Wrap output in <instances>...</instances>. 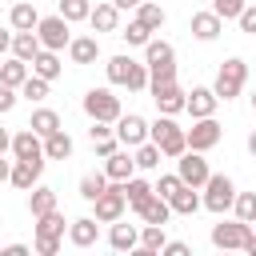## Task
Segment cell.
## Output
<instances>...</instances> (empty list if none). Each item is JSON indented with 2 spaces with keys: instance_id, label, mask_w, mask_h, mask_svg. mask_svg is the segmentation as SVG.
I'll list each match as a JSON object with an SVG mask.
<instances>
[{
  "instance_id": "cell-1",
  "label": "cell",
  "mask_w": 256,
  "mask_h": 256,
  "mask_svg": "<svg viewBox=\"0 0 256 256\" xmlns=\"http://www.w3.org/2000/svg\"><path fill=\"white\" fill-rule=\"evenodd\" d=\"M148 140H156L168 160H176L180 152H188V132H184L172 116H156V120L148 124Z\"/></svg>"
},
{
  "instance_id": "cell-2",
  "label": "cell",
  "mask_w": 256,
  "mask_h": 256,
  "mask_svg": "<svg viewBox=\"0 0 256 256\" xmlns=\"http://www.w3.org/2000/svg\"><path fill=\"white\" fill-rule=\"evenodd\" d=\"M104 68H108V80L112 84H124L128 92H144L148 88V64H140L132 56H112Z\"/></svg>"
},
{
  "instance_id": "cell-3",
  "label": "cell",
  "mask_w": 256,
  "mask_h": 256,
  "mask_svg": "<svg viewBox=\"0 0 256 256\" xmlns=\"http://www.w3.org/2000/svg\"><path fill=\"white\" fill-rule=\"evenodd\" d=\"M84 112L88 120H104V124H116L124 112H120V96H112L108 88H88L84 92Z\"/></svg>"
},
{
  "instance_id": "cell-4",
  "label": "cell",
  "mask_w": 256,
  "mask_h": 256,
  "mask_svg": "<svg viewBox=\"0 0 256 256\" xmlns=\"http://www.w3.org/2000/svg\"><path fill=\"white\" fill-rule=\"evenodd\" d=\"M244 80H248V64L240 60V56H232V60H224L220 64V72H216V96L220 100H232V96H240V88H244Z\"/></svg>"
},
{
  "instance_id": "cell-5",
  "label": "cell",
  "mask_w": 256,
  "mask_h": 256,
  "mask_svg": "<svg viewBox=\"0 0 256 256\" xmlns=\"http://www.w3.org/2000/svg\"><path fill=\"white\" fill-rule=\"evenodd\" d=\"M92 204H96V220H100V224H112V220H120V216H124V208H128L124 180H112V184H108V188H104V192H100Z\"/></svg>"
},
{
  "instance_id": "cell-6",
  "label": "cell",
  "mask_w": 256,
  "mask_h": 256,
  "mask_svg": "<svg viewBox=\"0 0 256 256\" xmlns=\"http://www.w3.org/2000/svg\"><path fill=\"white\" fill-rule=\"evenodd\" d=\"M236 204V184L228 180V176H208V184H204V208L208 212H228Z\"/></svg>"
},
{
  "instance_id": "cell-7",
  "label": "cell",
  "mask_w": 256,
  "mask_h": 256,
  "mask_svg": "<svg viewBox=\"0 0 256 256\" xmlns=\"http://www.w3.org/2000/svg\"><path fill=\"white\" fill-rule=\"evenodd\" d=\"M36 36H40V44L44 48H52V52H60V48H68L72 44V32H68V20L56 12V16H40V24H36Z\"/></svg>"
},
{
  "instance_id": "cell-8",
  "label": "cell",
  "mask_w": 256,
  "mask_h": 256,
  "mask_svg": "<svg viewBox=\"0 0 256 256\" xmlns=\"http://www.w3.org/2000/svg\"><path fill=\"white\" fill-rule=\"evenodd\" d=\"M176 172H180V180H184V184H192V188H204V184H208V176H212V172H208V160H204L196 148H188V152H180V156H176Z\"/></svg>"
},
{
  "instance_id": "cell-9",
  "label": "cell",
  "mask_w": 256,
  "mask_h": 256,
  "mask_svg": "<svg viewBox=\"0 0 256 256\" xmlns=\"http://www.w3.org/2000/svg\"><path fill=\"white\" fill-rule=\"evenodd\" d=\"M248 236H252V224L248 220H228V224H216L212 228V244L216 248H244L248 244Z\"/></svg>"
},
{
  "instance_id": "cell-10",
  "label": "cell",
  "mask_w": 256,
  "mask_h": 256,
  "mask_svg": "<svg viewBox=\"0 0 256 256\" xmlns=\"http://www.w3.org/2000/svg\"><path fill=\"white\" fill-rule=\"evenodd\" d=\"M220 136H224V128H220L212 116H200V120L188 128V148L208 152V148H216V144H220Z\"/></svg>"
},
{
  "instance_id": "cell-11",
  "label": "cell",
  "mask_w": 256,
  "mask_h": 256,
  "mask_svg": "<svg viewBox=\"0 0 256 256\" xmlns=\"http://www.w3.org/2000/svg\"><path fill=\"white\" fill-rule=\"evenodd\" d=\"M152 100H156V108H160L164 116H176V112H184L188 92H184L176 80H168V84H156V88H152Z\"/></svg>"
},
{
  "instance_id": "cell-12",
  "label": "cell",
  "mask_w": 256,
  "mask_h": 256,
  "mask_svg": "<svg viewBox=\"0 0 256 256\" xmlns=\"http://www.w3.org/2000/svg\"><path fill=\"white\" fill-rule=\"evenodd\" d=\"M116 140H120L124 148L144 144V140H148V120H144V116H136V112L120 116V120H116Z\"/></svg>"
},
{
  "instance_id": "cell-13",
  "label": "cell",
  "mask_w": 256,
  "mask_h": 256,
  "mask_svg": "<svg viewBox=\"0 0 256 256\" xmlns=\"http://www.w3.org/2000/svg\"><path fill=\"white\" fill-rule=\"evenodd\" d=\"M44 160H48V156H40V160H16V164H12L8 184H12V188H20V192L36 188V180H40V172H44Z\"/></svg>"
},
{
  "instance_id": "cell-14",
  "label": "cell",
  "mask_w": 256,
  "mask_h": 256,
  "mask_svg": "<svg viewBox=\"0 0 256 256\" xmlns=\"http://www.w3.org/2000/svg\"><path fill=\"white\" fill-rule=\"evenodd\" d=\"M12 156H16V160H40V156H44V136L32 132V128L16 132V136H12Z\"/></svg>"
},
{
  "instance_id": "cell-15",
  "label": "cell",
  "mask_w": 256,
  "mask_h": 256,
  "mask_svg": "<svg viewBox=\"0 0 256 256\" xmlns=\"http://www.w3.org/2000/svg\"><path fill=\"white\" fill-rule=\"evenodd\" d=\"M216 104H220L216 88H192V92H188L184 112H192V120H200V116H212V112H216Z\"/></svg>"
},
{
  "instance_id": "cell-16",
  "label": "cell",
  "mask_w": 256,
  "mask_h": 256,
  "mask_svg": "<svg viewBox=\"0 0 256 256\" xmlns=\"http://www.w3.org/2000/svg\"><path fill=\"white\" fill-rule=\"evenodd\" d=\"M136 216L144 220V224H168V216H172V204L160 196V192H152L140 208H136Z\"/></svg>"
},
{
  "instance_id": "cell-17",
  "label": "cell",
  "mask_w": 256,
  "mask_h": 256,
  "mask_svg": "<svg viewBox=\"0 0 256 256\" xmlns=\"http://www.w3.org/2000/svg\"><path fill=\"white\" fill-rule=\"evenodd\" d=\"M8 20H12V28H16V32H36L40 12H36V4H32V0H16V4H12V12H8Z\"/></svg>"
},
{
  "instance_id": "cell-18",
  "label": "cell",
  "mask_w": 256,
  "mask_h": 256,
  "mask_svg": "<svg viewBox=\"0 0 256 256\" xmlns=\"http://www.w3.org/2000/svg\"><path fill=\"white\" fill-rule=\"evenodd\" d=\"M68 56H72V64H96L100 40H96V36H76V40L68 44Z\"/></svg>"
},
{
  "instance_id": "cell-19",
  "label": "cell",
  "mask_w": 256,
  "mask_h": 256,
  "mask_svg": "<svg viewBox=\"0 0 256 256\" xmlns=\"http://www.w3.org/2000/svg\"><path fill=\"white\" fill-rule=\"evenodd\" d=\"M68 240H72L76 248H92V244H96V216L72 220V224H68Z\"/></svg>"
},
{
  "instance_id": "cell-20",
  "label": "cell",
  "mask_w": 256,
  "mask_h": 256,
  "mask_svg": "<svg viewBox=\"0 0 256 256\" xmlns=\"http://www.w3.org/2000/svg\"><path fill=\"white\" fill-rule=\"evenodd\" d=\"M108 244H112L116 252H132V248H140V232H136V224H116V220H112Z\"/></svg>"
},
{
  "instance_id": "cell-21",
  "label": "cell",
  "mask_w": 256,
  "mask_h": 256,
  "mask_svg": "<svg viewBox=\"0 0 256 256\" xmlns=\"http://www.w3.org/2000/svg\"><path fill=\"white\" fill-rule=\"evenodd\" d=\"M88 24H92L96 32H116V24H120V8H116V4H96V8L88 12Z\"/></svg>"
},
{
  "instance_id": "cell-22",
  "label": "cell",
  "mask_w": 256,
  "mask_h": 256,
  "mask_svg": "<svg viewBox=\"0 0 256 256\" xmlns=\"http://www.w3.org/2000/svg\"><path fill=\"white\" fill-rule=\"evenodd\" d=\"M220 28H224V20H220L216 12H196V16H192V36H196V40H216Z\"/></svg>"
},
{
  "instance_id": "cell-23",
  "label": "cell",
  "mask_w": 256,
  "mask_h": 256,
  "mask_svg": "<svg viewBox=\"0 0 256 256\" xmlns=\"http://www.w3.org/2000/svg\"><path fill=\"white\" fill-rule=\"evenodd\" d=\"M40 48H44V44H40L36 32H16V36H12V56H20V60H28V64L40 56Z\"/></svg>"
},
{
  "instance_id": "cell-24",
  "label": "cell",
  "mask_w": 256,
  "mask_h": 256,
  "mask_svg": "<svg viewBox=\"0 0 256 256\" xmlns=\"http://www.w3.org/2000/svg\"><path fill=\"white\" fill-rule=\"evenodd\" d=\"M28 76H32L28 72V60H20V56H12V60L0 64V84H8V88H20Z\"/></svg>"
},
{
  "instance_id": "cell-25",
  "label": "cell",
  "mask_w": 256,
  "mask_h": 256,
  "mask_svg": "<svg viewBox=\"0 0 256 256\" xmlns=\"http://www.w3.org/2000/svg\"><path fill=\"white\" fill-rule=\"evenodd\" d=\"M44 156L48 160H68L72 156V136L64 128H56L52 136H44Z\"/></svg>"
},
{
  "instance_id": "cell-26",
  "label": "cell",
  "mask_w": 256,
  "mask_h": 256,
  "mask_svg": "<svg viewBox=\"0 0 256 256\" xmlns=\"http://www.w3.org/2000/svg\"><path fill=\"white\" fill-rule=\"evenodd\" d=\"M32 72H36V76H44V80H56V76L64 72V64H60V56H56L52 48H40V56L32 60Z\"/></svg>"
},
{
  "instance_id": "cell-27",
  "label": "cell",
  "mask_w": 256,
  "mask_h": 256,
  "mask_svg": "<svg viewBox=\"0 0 256 256\" xmlns=\"http://www.w3.org/2000/svg\"><path fill=\"white\" fill-rule=\"evenodd\" d=\"M104 172H108V180H128V176L136 172V156H128V152H112L108 164H104Z\"/></svg>"
},
{
  "instance_id": "cell-28",
  "label": "cell",
  "mask_w": 256,
  "mask_h": 256,
  "mask_svg": "<svg viewBox=\"0 0 256 256\" xmlns=\"http://www.w3.org/2000/svg\"><path fill=\"white\" fill-rule=\"evenodd\" d=\"M144 64H148V68H152V64H176L172 44H168V40H148V44H144Z\"/></svg>"
},
{
  "instance_id": "cell-29",
  "label": "cell",
  "mask_w": 256,
  "mask_h": 256,
  "mask_svg": "<svg viewBox=\"0 0 256 256\" xmlns=\"http://www.w3.org/2000/svg\"><path fill=\"white\" fill-rule=\"evenodd\" d=\"M168 204H172V212H180V216H192V212L204 204V196H196V188H192V184H184V188H180V192H176Z\"/></svg>"
},
{
  "instance_id": "cell-30",
  "label": "cell",
  "mask_w": 256,
  "mask_h": 256,
  "mask_svg": "<svg viewBox=\"0 0 256 256\" xmlns=\"http://www.w3.org/2000/svg\"><path fill=\"white\" fill-rule=\"evenodd\" d=\"M152 192H156V184H148V180H140V176H128V180H124V196H128L132 208H140Z\"/></svg>"
},
{
  "instance_id": "cell-31",
  "label": "cell",
  "mask_w": 256,
  "mask_h": 256,
  "mask_svg": "<svg viewBox=\"0 0 256 256\" xmlns=\"http://www.w3.org/2000/svg\"><path fill=\"white\" fill-rule=\"evenodd\" d=\"M28 128H32V132H40V136H52V132L60 128V116H56L52 108H36V112H32V120H28Z\"/></svg>"
},
{
  "instance_id": "cell-32",
  "label": "cell",
  "mask_w": 256,
  "mask_h": 256,
  "mask_svg": "<svg viewBox=\"0 0 256 256\" xmlns=\"http://www.w3.org/2000/svg\"><path fill=\"white\" fill-rule=\"evenodd\" d=\"M52 208H56V192L44 188V184L32 188V196H28V212H32V216H44V212H52Z\"/></svg>"
},
{
  "instance_id": "cell-33",
  "label": "cell",
  "mask_w": 256,
  "mask_h": 256,
  "mask_svg": "<svg viewBox=\"0 0 256 256\" xmlns=\"http://www.w3.org/2000/svg\"><path fill=\"white\" fill-rule=\"evenodd\" d=\"M104 188H108V172H84L80 176V196L84 200H96Z\"/></svg>"
},
{
  "instance_id": "cell-34",
  "label": "cell",
  "mask_w": 256,
  "mask_h": 256,
  "mask_svg": "<svg viewBox=\"0 0 256 256\" xmlns=\"http://www.w3.org/2000/svg\"><path fill=\"white\" fill-rule=\"evenodd\" d=\"M36 236H64V216H60V208L36 216Z\"/></svg>"
},
{
  "instance_id": "cell-35",
  "label": "cell",
  "mask_w": 256,
  "mask_h": 256,
  "mask_svg": "<svg viewBox=\"0 0 256 256\" xmlns=\"http://www.w3.org/2000/svg\"><path fill=\"white\" fill-rule=\"evenodd\" d=\"M164 244H168L164 224H144V232H140V248H144V252H164Z\"/></svg>"
},
{
  "instance_id": "cell-36",
  "label": "cell",
  "mask_w": 256,
  "mask_h": 256,
  "mask_svg": "<svg viewBox=\"0 0 256 256\" xmlns=\"http://www.w3.org/2000/svg\"><path fill=\"white\" fill-rule=\"evenodd\" d=\"M48 84H52V80H44V76H36V72H32V76L20 84V96H24V100H32V104H40V100L48 96Z\"/></svg>"
},
{
  "instance_id": "cell-37",
  "label": "cell",
  "mask_w": 256,
  "mask_h": 256,
  "mask_svg": "<svg viewBox=\"0 0 256 256\" xmlns=\"http://www.w3.org/2000/svg\"><path fill=\"white\" fill-rule=\"evenodd\" d=\"M136 20H140V24H148V28L156 32V28H160V24L168 20V16H164V8H160V4H152V0H144V4L136 8Z\"/></svg>"
},
{
  "instance_id": "cell-38",
  "label": "cell",
  "mask_w": 256,
  "mask_h": 256,
  "mask_svg": "<svg viewBox=\"0 0 256 256\" xmlns=\"http://www.w3.org/2000/svg\"><path fill=\"white\" fill-rule=\"evenodd\" d=\"M120 36H124V44H128V48H144V44L152 40V28H148V24H140V20H132Z\"/></svg>"
},
{
  "instance_id": "cell-39",
  "label": "cell",
  "mask_w": 256,
  "mask_h": 256,
  "mask_svg": "<svg viewBox=\"0 0 256 256\" xmlns=\"http://www.w3.org/2000/svg\"><path fill=\"white\" fill-rule=\"evenodd\" d=\"M160 144L156 140H144V144H136V168H156L160 164Z\"/></svg>"
},
{
  "instance_id": "cell-40",
  "label": "cell",
  "mask_w": 256,
  "mask_h": 256,
  "mask_svg": "<svg viewBox=\"0 0 256 256\" xmlns=\"http://www.w3.org/2000/svg\"><path fill=\"white\" fill-rule=\"evenodd\" d=\"M236 220H248V224H256V192H236Z\"/></svg>"
},
{
  "instance_id": "cell-41",
  "label": "cell",
  "mask_w": 256,
  "mask_h": 256,
  "mask_svg": "<svg viewBox=\"0 0 256 256\" xmlns=\"http://www.w3.org/2000/svg\"><path fill=\"white\" fill-rule=\"evenodd\" d=\"M88 12H92V4H88V0H60V16H64L68 24L88 20Z\"/></svg>"
},
{
  "instance_id": "cell-42",
  "label": "cell",
  "mask_w": 256,
  "mask_h": 256,
  "mask_svg": "<svg viewBox=\"0 0 256 256\" xmlns=\"http://www.w3.org/2000/svg\"><path fill=\"white\" fill-rule=\"evenodd\" d=\"M168 80H176V64H152V68H148V88L168 84Z\"/></svg>"
},
{
  "instance_id": "cell-43",
  "label": "cell",
  "mask_w": 256,
  "mask_h": 256,
  "mask_svg": "<svg viewBox=\"0 0 256 256\" xmlns=\"http://www.w3.org/2000/svg\"><path fill=\"white\" fill-rule=\"evenodd\" d=\"M180 188H184V180H180V172H168V176H160V180H156V192H160L164 200H172V196H176Z\"/></svg>"
},
{
  "instance_id": "cell-44",
  "label": "cell",
  "mask_w": 256,
  "mask_h": 256,
  "mask_svg": "<svg viewBox=\"0 0 256 256\" xmlns=\"http://www.w3.org/2000/svg\"><path fill=\"white\" fill-rule=\"evenodd\" d=\"M212 12H216L220 20H236V16L244 12V0H212Z\"/></svg>"
},
{
  "instance_id": "cell-45",
  "label": "cell",
  "mask_w": 256,
  "mask_h": 256,
  "mask_svg": "<svg viewBox=\"0 0 256 256\" xmlns=\"http://www.w3.org/2000/svg\"><path fill=\"white\" fill-rule=\"evenodd\" d=\"M236 20H240V32H248V36H256V4H244V12H240Z\"/></svg>"
},
{
  "instance_id": "cell-46",
  "label": "cell",
  "mask_w": 256,
  "mask_h": 256,
  "mask_svg": "<svg viewBox=\"0 0 256 256\" xmlns=\"http://www.w3.org/2000/svg\"><path fill=\"white\" fill-rule=\"evenodd\" d=\"M36 252L40 256H56L60 252V236H36Z\"/></svg>"
},
{
  "instance_id": "cell-47",
  "label": "cell",
  "mask_w": 256,
  "mask_h": 256,
  "mask_svg": "<svg viewBox=\"0 0 256 256\" xmlns=\"http://www.w3.org/2000/svg\"><path fill=\"white\" fill-rule=\"evenodd\" d=\"M12 108H16V88L0 84V116H4V112H12Z\"/></svg>"
},
{
  "instance_id": "cell-48",
  "label": "cell",
  "mask_w": 256,
  "mask_h": 256,
  "mask_svg": "<svg viewBox=\"0 0 256 256\" xmlns=\"http://www.w3.org/2000/svg\"><path fill=\"white\" fill-rule=\"evenodd\" d=\"M92 144H96V152H100V156L108 160V156L116 152V144H120V140H116V136H104V140H92Z\"/></svg>"
},
{
  "instance_id": "cell-49",
  "label": "cell",
  "mask_w": 256,
  "mask_h": 256,
  "mask_svg": "<svg viewBox=\"0 0 256 256\" xmlns=\"http://www.w3.org/2000/svg\"><path fill=\"white\" fill-rule=\"evenodd\" d=\"M164 252H168V256H188V244H184V240H168Z\"/></svg>"
},
{
  "instance_id": "cell-50",
  "label": "cell",
  "mask_w": 256,
  "mask_h": 256,
  "mask_svg": "<svg viewBox=\"0 0 256 256\" xmlns=\"http://www.w3.org/2000/svg\"><path fill=\"white\" fill-rule=\"evenodd\" d=\"M0 252H4V256H24L28 244H8V248H0Z\"/></svg>"
},
{
  "instance_id": "cell-51",
  "label": "cell",
  "mask_w": 256,
  "mask_h": 256,
  "mask_svg": "<svg viewBox=\"0 0 256 256\" xmlns=\"http://www.w3.org/2000/svg\"><path fill=\"white\" fill-rule=\"evenodd\" d=\"M8 176H12V164H8V160H4V152H0V184H4Z\"/></svg>"
},
{
  "instance_id": "cell-52",
  "label": "cell",
  "mask_w": 256,
  "mask_h": 256,
  "mask_svg": "<svg viewBox=\"0 0 256 256\" xmlns=\"http://www.w3.org/2000/svg\"><path fill=\"white\" fill-rule=\"evenodd\" d=\"M112 4H116V8H120V12H128V8H140V4H144V0H112Z\"/></svg>"
},
{
  "instance_id": "cell-53",
  "label": "cell",
  "mask_w": 256,
  "mask_h": 256,
  "mask_svg": "<svg viewBox=\"0 0 256 256\" xmlns=\"http://www.w3.org/2000/svg\"><path fill=\"white\" fill-rule=\"evenodd\" d=\"M12 148V136H8V128H0V152H8Z\"/></svg>"
},
{
  "instance_id": "cell-54",
  "label": "cell",
  "mask_w": 256,
  "mask_h": 256,
  "mask_svg": "<svg viewBox=\"0 0 256 256\" xmlns=\"http://www.w3.org/2000/svg\"><path fill=\"white\" fill-rule=\"evenodd\" d=\"M8 48H12V36H8L4 28H0V52H8Z\"/></svg>"
},
{
  "instance_id": "cell-55",
  "label": "cell",
  "mask_w": 256,
  "mask_h": 256,
  "mask_svg": "<svg viewBox=\"0 0 256 256\" xmlns=\"http://www.w3.org/2000/svg\"><path fill=\"white\" fill-rule=\"evenodd\" d=\"M244 252H248V256H256V232L248 236V244H244Z\"/></svg>"
},
{
  "instance_id": "cell-56",
  "label": "cell",
  "mask_w": 256,
  "mask_h": 256,
  "mask_svg": "<svg viewBox=\"0 0 256 256\" xmlns=\"http://www.w3.org/2000/svg\"><path fill=\"white\" fill-rule=\"evenodd\" d=\"M248 152H252V156H256V128H252V132H248Z\"/></svg>"
},
{
  "instance_id": "cell-57",
  "label": "cell",
  "mask_w": 256,
  "mask_h": 256,
  "mask_svg": "<svg viewBox=\"0 0 256 256\" xmlns=\"http://www.w3.org/2000/svg\"><path fill=\"white\" fill-rule=\"evenodd\" d=\"M252 112H256V96H252Z\"/></svg>"
},
{
  "instance_id": "cell-58",
  "label": "cell",
  "mask_w": 256,
  "mask_h": 256,
  "mask_svg": "<svg viewBox=\"0 0 256 256\" xmlns=\"http://www.w3.org/2000/svg\"><path fill=\"white\" fill-rule=\"evenodd\" d=\"M0 56H4V52H0ZM0 64H4V60H0Z\"/></svg>"
}]
</instances>
